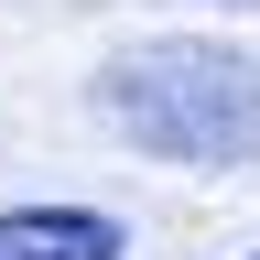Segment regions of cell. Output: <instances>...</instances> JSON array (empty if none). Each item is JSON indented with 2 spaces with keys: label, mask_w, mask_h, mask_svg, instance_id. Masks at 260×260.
<instances>
[{
  "label": "cell",
  "mask_w": 260,
  "mask_h": 260,
  "mask_svg": "<svg viewBox=\"0 0 260 260\" xmlns=\"http://www.w3.org/2000/svg\"><path fill=\"white\" fill-rule=\"evenodd\" d=\"M249 260H260V249H249Z\"/></svg>",
  "instance_id": "cell-3"
},
{
  "label": "cell",
  "mask_w": 260,
  "mask_h": 260,
  "mask_svg": "<svg viewBox=\"0 0 260 260\" xmlns=\"http://www.w3.org/2000/svg\"><path fill=\"white\" fill-rule=\"evenodd\" d=\"M98 119H119V141H141L152 162L239 174L260 162V65L228 44H141L98 76Z\"/></svg>",
  "instance_id": "cell-1"
},
{
  "label": "cell",
  "mask_w": 260,
  "mask_h": 260,
  "mask_svg": "<svg viewBox=\"0 0 260 260\" xmlns=\"http://www.w3.org/2000/svg\"><path fill=\"white\" fill-rule=\"evenodd\" d=\"M0 260H119V217H98V206H11L0 217Z\"/></svg>",
  "instance_id": "cell-2"
}]
</instances>
